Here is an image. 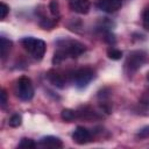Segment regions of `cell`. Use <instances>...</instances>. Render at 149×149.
Segmentation results:
<instances>
[{"instance_id": "cell-14", "label": "cell", "mask_w": 149, "mask_h": 149, "mask_svg": "<svg viewBox=\"0 0 149 149\" xmlns=\"http://www.w3.org/2000/svg\"><path fill=\"white\" fill-rule=\"evenodd\" d=\"M35 147H36V143L31 139H28V137L21 139L20 143L17 144V148H24V149H34Z\"/></svg>"}, {"instance_id": "cell-17", "label": "cell", "mask_w": 149, "mask_h": 149, "mask_svg": "<svg viewBox=\"0 0 149 149\" xmlns=\"http://www.w3.org/2000/svg\"><path fill=\"white\" fill-rule=\"evenodd\" d=\"M49 9H50V13L55 16V17H58L59 16V6H58V2L56 0H51L50 3H49Z\"/></svg>"}, {"instance_id": "cell-10", "label": "cell", "mask_w": 149, "mask_h": 149, "mask_svg": "<svg viewBox=\"0 0 149 149\" xmlns=\"http://www.w3.org/2000/svg\"><path fill=\"white\" fill-rule=\"evenodd\" d=\"M48 78L51 81V84H54L55 86H57L59 88H63L65 86V79L63 78V76L55 71H50L48 73Z\"/></svg>"}, {"instance_id": "cell-4", "label": "cell", "mask_w": 149, "mask_h": 149, "mask_svg": "<svg viewBox=\"0 0 149 149\" xmlns=\"http://www.w3.org/2000/svg\"><path fill=\"white\" fill-rule=\"evenodd\" d=\"M16 92L17 97L23 100V101H29L34 97V86L31 83V79L22 76L19 78L17 84H16Z\"/></svg>"}, {"instance_id": "cell-19", "label": "cell", "mask_w": 149, "mask_h": 149, "mask_svg": "<svg viewBox=\"0 0 149 149\" xmlns=\"http://www.w3.org/2000/svg\"><path fill=\"white\" fill-rule=\"evenodd\" d=\"M136 137H139V139H148V137H149V126L142 127V128L137 132Z\"/></svg>"}, {"instance_id": "cell-15", "label": "cell", "mask_w": 149, "mask_h": 149, "mask_svg": "<svg viewBox=\"0 0 149 149\" xmlns=\"http://www.w3.org/2000/svg\"><path fill=\"white\" fill-rule=\"evenodd\" d=\"M21 123H22V116H21V115H19V114H14V115H12V116L9 118L8 125H9L10 127L16 128V127L21 126Z\"/></svg>"}, {"instance_id": "cell-20", "label": "cell", "mask_w": 149, "mask_h": 149, "mask_svg": "<svg viewBox=\"0 0 149 149\" xmlns=\"http://www.w3.org/2000/svg\"><path fill=\"white\" fill-rule=\"evenodd\" d=\"M9 13V7L5 2H0V19H5Z\"/></svg>"}, {"instance_id": "cell-5", "label": "cell", "mask_w": 149, "mask_h": 149, "mask_svg": "<svg viewBox=\"0 0 149 149\" xmlns=\"http://www.w3.org/2000/svg\"><path fill=\"white\" fill-rule=\"evenodd\" d=\"M94 78V71L91 68H80L73 73V83L78 88L86 87Z\"/></svg>"}, {"instance_id": "cell-21", "label": "cell", "mask_w": 149, "mask_h": 149, "mask_svg": "<svg viewBox=\"0 0 149 149\" xmlns=\"http://www.w3.org/2000/svg\"><path fill=\"white\" fill-rule=\"evenodd\" d=\"M0 95H1V100H0V102H1V107H5L6 104H7V93H6V91H5L3 88L1 90Z\"/></svg>"}, {"instance_id": "cell-1", "label": "cell", "mask_w": 149, "mask_h": 149, "mask_svg": "<svg viewBox=\"0 0 149 149\" xmlns=\"http://www.w3.org/2000/svg\"><path fill=\"white\" fill-rule=\"evenodd\" d=\"M57 50L54 54L52 63L54 64H59L63 62L65 58H77L81 54L85 52L86 48L83 43L76 40H62L57 42Z\"/></svg>"}, {"instance_id": "cell-6", "label": "cell", "mask_w": 149, "mask_h": 149, "mask_svg": "<svg viewBox=\"0 0 149 149\" xmlns=\"http://www.w3.org/2000/svg\"><path fill=\"white\" fill-rule=\"evenodd\" d=\"M91 137L92 136H91L90 130L83 126H78L72 133V140L77 144H85L91 141Z\"/></svg>"}, {"instance_id": "cell-7", "label": "cell", "mask_w": 149, "mask_h": 149, "mask_svg": "<svg viewBox=\"0 0 149 149\" xmlns=\"http://www.w3.org/2000/svg\"><path fill=\"white\" fill-rule=\"evenodd\" d=\"M97 6L105 13H114L122 6V0H98Z\"/></svg>"}, {"instance_id": "cell-2", "label": "cell", "mask_w": 149, "mask_h": 149, "mask_svg": "<svg viewBox=\"0 0 149 149\" xmlns=\"http://www.w3.org/2000/svg\"><path fill=\"white\" fill-rule=\"evenodd\" d=\"M21 44L36 61H41L45 54V50H47V45H45L44 41H42L40 38L30 37V36L23 37L21 40Z\"/></svg>"}, {"instance_id": "cell-16", "label": "cell", "mask_w": 149, "mask_h": 149, "mask_svg": "<svg viewBox=\"0 0 149 149\" xmlns=\"http://www.w3.org/2000/svg\"><path fill=\"white\" fill-rule=\"evenodd\" d=\"M107 56H108L111 59H113V61H118V59H120V58L122 57V51L119 50V49L113 48V49H109V50L107 51Z\"/></svg>"}, {"instance_id": "cell-11", "label": "cell", "mask_w": 149, "mask_h": 149, "mask_svg": "<svg viewBox=\"0 0 149 149\" xmlns=\"http://www.w3.org/2000/svg\"><path fill=\"white\" fill-rule=\"evenodd\" d=\"M12 49V41L7 40L6 37L1 36L0 37V51H1V58L5 59L7 57V55L9 54Z\"/></svg>"}, {"instance_id": "cell-12", "label": "cell", "mask_w": 149, "mask_h": 149, "mask_svg": "<svg viewBox=\"0 0 149 149\" xmlns=\"http://www.w3.org/2000/svg\"><path fill=\"white\" fill-rule=\"evenodd\" d=\"M77 116H78V112L72 111V109H70V108H65V109H63V111L61 112V118H62L64 121H66V122L73 121Z\"/></svg>"}, {"instance_id": "cell-9", "label": "cell", "mask_w": 149, "mask_h": 149, "mask_svg": "<svg viewBox=\"0 0 149 149\" xmlns=\"http://www.w3.org/2000/svg\"><path fill=\"white\" fill-rule=\"evenodd\" d=\"M40 146L43 148H62L63 147V142L61 141V139L52 136V135H48L44 136L40 140Z\"/></svg>"}, {"instance_id": "cell-3", "label": "cell", "mask_w": 149, "mask_h": 149, "mask_svg": "<svg viewBox=\"0 0 149 149\" xmlns=\"http://www.w3.org/2000/svg\"><path fill=\"white\" fill-rule=\"evenodd\" d=\"M146 62H147V52L143 50H134L128 55L125 63V69L129 74H132L136 72Z\"/></svg>"}, {"instance_id": "cell-13", "label": "cell", "mask_w": 149, "mask_h": 149, "mask_svg": "<svg viewBox=\"0 0 149 149\" xmlns=\"http://www.w3.org/2000/svg\"><path fill=\"white\" fill-rule=\"evenodd\" d=\"M56 23H57V19L51 20V19L45 17V16H41L40 22H38L40 27H41V28H43V29H51V28H54V27H55V24H56Z\"/></svg>"}, {"instance_id": "cell-8", "label": "cell", "mask_w": 149, "mask_h": 149, "mask_svg": "<svg viewBox=\"0 0 149 149\" xmlns=\"http://www.w3.org/2000/svg\"><path fill=\"white\" fill-rule=\"evenodd\" d=\"M69 6L71 10L78 14H87L90 12V0H69Z\"/></svg>"}, {"instance_id": "cell-18", "label": "cell", "mask_w": 149, "mask_h": 149, "mask_svg": "<svg viewBox=\"0 0 149 149\" xmlns=\"http://www.w3.org/2000/svg\"><path fill=\"white\" fill-rule=\"evenodd\" d=\"M142 23L143 28L149 31V7H147L142 13Z\"/></svg>"}]
</instances>
